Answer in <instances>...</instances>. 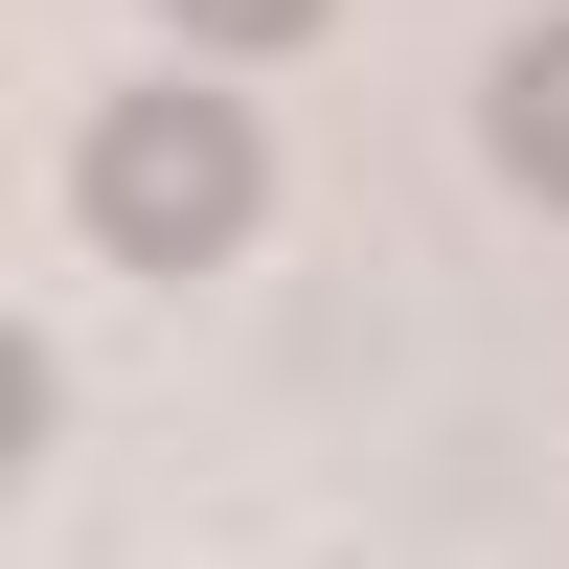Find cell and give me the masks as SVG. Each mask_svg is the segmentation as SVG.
I'll use <instances>...</instances> for the list:
<instances>
[{
	"instance_id": "6da1fadb",
	"label": "cell",
	"mask_w": 569,
	"mask_h": 569,
	"mask_svg": "<svg viewBox=\"0 0 569 569\" xmlns=\"http://www.w3.org/2000/svg\"><path fill=\"white\" fill-rule=\"evenodd\" d=\"M69 206H91V251H137V273H206V251H251V206H273V137L228 114L206 69H182V91H91V137H69Z\"/></svg>"
},
{
	"instance_id": "7a4b0ae2",
	"label": "cell",
	"mask_w": 569,
	"mask_h": 569,
	"mask_svg": "<svg viewBox=\"0 0 569 569\" xmlns=\"http://www.w3.org/2000/svg\"><path fill=\"white\" fill-rule=\"evenodd\" d=\"M479 137H501V182H525V206H569V23H525V46H501Z\"/></svg>"
},
{
	"instance_id": "3957f363",
	"label": "cell",
	"mask_w": 569,
	"mask_h": 569,
	"mask_svg": "<svg viewBox=\"0 0 569 569\" xmlns=\"http://www.w3.org/2000/svg\"><path fill=\"white\" fill-rule=\"evenodd\" d=\"M160 23L206 46V69H251V46H319V23H342V0H160Z\"/></svg>"
}]
</instances>
